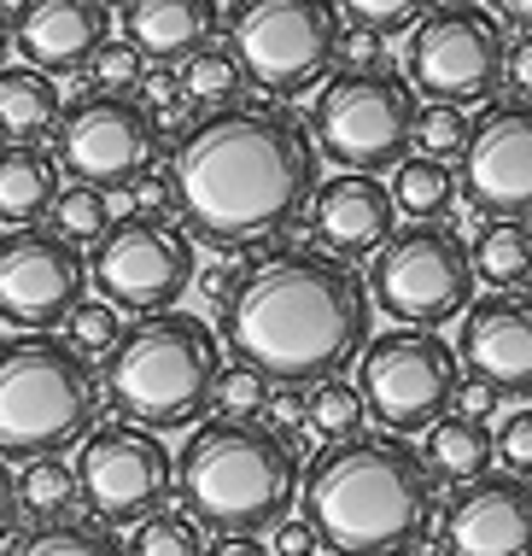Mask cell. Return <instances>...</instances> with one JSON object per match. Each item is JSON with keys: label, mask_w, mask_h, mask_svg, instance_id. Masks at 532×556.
Instances as JSON below:
<instances>
[{"label": "cell", "mask_w": 532, "mask_h": 556, "mask_svg": "<svg viewBox=\"0 0 532 556\" xmlns=\"http://www.w3.org/2000/svg\"><path fill=\"white\" fill-rule=\"evenodd\" d=\"M176 223L217 252H257L311 212L316 147L287 106L235 100L193 117L170 147Z\"/></svg>", "instance_id": "cell-1"}, {"label": "cell", "mask_w": 532, "mask_h": 556, "mask_svg": "<svg viewBox=\"0 0 532 556\" xmlns=\"http://www.w3.org/2000/svg\"><path fill=\"white\" fill-rule=\"evenodd\" d=\"M369 281L352 264L322 247H293L252 258L223 305V340L276 387H316L357 364L369 345Z\"/></svg>", "instance_id": "cell-2"}, {"label": "cell", "mask_w": 532, "mask_h": 556, "mask_svg": "<svg viewBox=\"0 0 532 556\" xmlns=\"http://www.w3.org/2000/svg\"><path fill=\"white\" fill-rule=\"evenodd\" d=\"M299 504L322 551L409 556L428 545L439 521V480L398 433H357V440L311 451Z\"/></svg>", "instance_id": "cell-3"}, {"label": "cell", "mask_w": 532, "mask_h": 556, "mask_svg": "<svg viewBox=\"0 0 532 556\" xmlns=\"http://www.w3.org/2000/svg\"><path fill=\"white\" fill-rule=\"evenodd\" d=\"M299 445L264 416H211L176 451L181 516L217 539H257L299 504Z\"/></svg>", "instance_id": "cell-4"}, {"label": "cell", "mask_w": 532, "mask_h": 556, "mask_svg": "<svg viewBox=\"0 0 532 556\" xmlns=\"http://www.w3.org/2000/svg\"><path fill=\"white\" fill-rule=\"evenodd\" d=\"M217 334L205 317L188 311H152L124 328L112 357L100 364V404L129 428L176 433L200 428L211 416V387H217Z\"/></svg>", "instance_id": "cell-5"}, {"label": "cell", "mask_w": 532, "mask_h": 556, "mask_svg": "<svg viewBox=\"0 0 532 556\" xmlns=\"http://www.w3.org/2000/svg\"><path fill=\"white\" fill-rule=\"evenodd\" d=\"M100 428V381L59 334L0 340V463H36Z\"/></svg>", "instance_id": "cell-6"}, {"label": "cell", "mask_w": 532, "mask_h": 556, "mask_svg": "<svg viewBox=\"0 0 532 556\" xmlns=\"http://www.w3.org/2000/svg\"><path fill=\"white\" fill-rule=\"evenodd\" d=\"M223 29L240 77L269 100H299L340 71L345 18L333 0H235Z\"/></svg>", "instance_id": "cell-7"}, {"label": "cell", "mask_w": 532, "mask_h": 556, "mask_svg": "<svg viewBox=\"0 0 532 556\" xmlns=\"http://www.w3.org/2000/svg\"><path fill=\"white\" fill-rule=\"evenodd\" d=\"M311 147L316 159L352 176L398 170L416 141V94L392 71H333L311 100Z\"/></svg>", "instance_id": "cell-8"}, {"label": "cell", "mask_w": 532, "mask_h": 556, "mask_svg": "<svg viewBox=\"0 0 532 556\" xmlns=\"http://www.w3.org/2000/svg\"><path fill=\"white\" fill-rule=\"evenodd\" d=\"M369 299L398 328L439 334L451 317L474 305V258L451 223H404L387 235L369 269Z\"/></svg>", "instance_id": "cell-9"}, {"label": "cell", "mask_w": 532, "mask_h": 556, "mask_svg": "<svg viewBox=\"0 0 532 556\" xmlns=\"http://www.w3.org/2000/svg\"><path fill=\"white\" fill-rule=\"evenodd\" d=\"M504 53H509V41H504V24L492 18V7L439 0L409 29L404 83H409V94L468 112L504 88Z\"/></svg>", "instance_id": "cell-10"}, {"label": "cell", "mask_w": 532, "mask_h": 556, "mask_svg": "<svg viewBox=\"0 0 532 556\" xmlns=\"http://www.w3.org/2000/svg\"><path fill=\"white\" fill-rule=\"evenodd\" d=\"M357 399L375 416L380 433H428L439 416H451L456 387H463V364L456 352L428 328H392V334H369L357 352Z\"/></svg>", "instance_id": "cell-11"}, {"label": "cell", "mask_w": 532, "mask_h": 556, "mask_svg": "<svg viewBox=\"0 0 532 556\" xmlns=\"http://www.w3.org/2000/svg\"><path fill=\"white\" fill-rule=\"evenodd\" d=\"M200 276V247L176 217H112V229L94 240L88 281L112 311L152 317V311H176V299Z\"/></svg>", "instance_id": "cell-12"}, {"label": "cell", "mask_w": 532, "mask_h": 556, "mask_svg": "<svg viewBox=\"0 0 532 556\" xmlns=\"http://www.w3.org/2000/svg\"><path fill=\"white\" fill-rule=\"evenodd\" d=\"M76 492L88 504V521L100 528H135L152 509L170 504L176 492V457L164 451L159 433L105 422L76 445Z\"/></svg>", "instance_id": "cell-13"}, {"label": "cell", "mask_w": 532, "mask_h": 556, "mask_svg": "<svg viewBox=\"0 0 532 556\" xmlns=\"http://www.w3.org/2000/svg\"><path fill=\"white\" fill-rule=\"evenodd\" d=\"M53 147H59V170L71 182L112 193V188H135L152 170V159H159V124H152V112L135 94L94 88V94L71 100L59 112Z\"/></svg>", "instance_id": "cell-14"}, {"label": "cell", "mask_w": 532, "mask_h": 556, "mask_svg": "<svg viewBox=\"0 0 532 556\" xmlns=\"http://www.w3.org/2000/svg\"><path fill=\"white\" fill-rule=\"evenodd\" d=\"M88 293V258L65 235L41 229H7L0 235V323L24 334H53Z\"/></svg>", "instance_id": "cell-15"}, {"label": "cell", "mask_w": 532, "mask_h": 556, "mask_svg": "<svg viewBox=\"0 0 532 556\" xmlns=\"http://www.w3.org/2000/svg\"><path fill=\"white\" fill-rule=\"evenodd\" d=\"M456 188L485 217H532V100H492L456 153Z\"/></svg>", "instance_id": "cell-16"}, {"label": "cell", "mask_w": 532, "mask_h": 556, "mask_svg": "<svg viewBox=\"0 0 532 556\" xmlns=\"http://www.w3.org/2000/svg\"><path fill=\"white\" fill-rule=\"evenodd\" d=\"M439 551L445 556H532V480L480 475L439 504Z\"/></svg>", "instance_id": "cell-17"}, {"label": "cell", "mask_w": 532, "mask_h": 556, "mask_svg": "<svg viewBox=\"0 0 532 556\" xmlns=\"http://www.w3.org/2000/svg\"><path fill=\"white\" fill-rule=\"evenodd\" d=\"M456 364H468L497 399H532V299L527 293H485L463 311Z\"/></svg>", "instance_id": "cell-18"}, {"label": "cell", "mask_w": 532, "mask_h": 556, "mask_svg": "<svg viewBox=\"0 0 532 556\" xmlns=\"http://www.w3.org/2000/svg\"><path fill=\"white\" fill-rule=\"evenodd\" d=\"M105 41H112V7L105 0H24L18 18H12V48L41 77L88 71V59Z\"/></svg>", "instance_id": "cell-19"}, {"label": "cell", "mask_w": 532, "mask_h": 556, "mask_svg": "<svg viewBox=\"0 0 532 556\" xmlns=\"http://www.w3.org/2000/svg\"><path fill=\"white\" fill-rule=\"evenodd\" d=\"M311 229L333 258H369L387 247V235L398 229V205L380 188V176H328V188L311 193Z\"/></svg>", "instance_id": "cell-20"}, {"label": "cell", "mask_w": 532, "mask_h": 556, "mask_svg": "<svg viewBox=\"0 0 532 556\" xmlns=\"http://www.w3.org/2000/svg\"><path fill=\"white\" fill-rule=\"evenodd\" d=\"M217 0H124V41L147 65H181L188 53L211 48Z\"/></svg>", "instance_id": "cell-21"}, {"label": "cell", "mask_w": 532, "mask_h": 556, "mask_svg": "<svg viewBox=\"0 0 532 556\" xmlns=\"http://www.w3.org/2000/svg\"><path fill=\"white\" fill-rule=\"evenodd\" d=\"M59 188H65V170H59V159H48L41 147H29V141L0 147V223H12V229H29L36 217L53 212Z\"/></svg>", "instance_id": "cell-22"}, {"label": "cell", "mask_w": 532, "mask_h": 556, "mask_svg": "<svg viewBox=\"0 0 532 556\" xmlns=\"http://www.w3.org/2000/svg\"><path fill=\"white\" fill-rule=\"evenodd\" d=\"M421 463H428V475L445 480V486H468V480L492 475V463H497L492 428L468 422V416H439V422L421 433Z\"/></svg>", "instance_id": "cell-23"}, {"label": "cell", "mask_w": 532, "mask_h": 556, "mask_svg": "<svg viewBox=\"0 0 532 556\" xmlns=\"http://www.w3.org/2000/svg\"><path fill=\"white\" fill-rule=\"evenodd\" d=\"M59 83L29 65H0V135L36 147L48 129H59Z\"/></svg>", "instance_id": "cell-24"}, {"label": "cell", "mask_w": 532, "mask_h": 556, "mask_svg": "<svg viewBox=\"0 0 532 556\" xmlns=\"http://www.w3.org/2000/svg\"><path fill=\"white\" fill-rule=\"evenodd\" d=\"M468 258H474V281H492L497 293H521L532 281V223L492 217L474 235Z\"/></svg>", "instance_id": "cell-25"}, {"label": "cell", "mask_w": 532, "mask_h": 556, "mask_svg": "<svg viewBox=\"0 0 532 556\" xmlns=\"http://www.w3.org/2000/svg\"><path fill=\"white\" fill-rule=\"evenodd\" d=\"M387 193H392V205H398L409 223H445L451 205L463 200V188H456V170H451L445 159H428V153L404 159Z\"/></svg>", "instance_id": "cell-26"}, {"label": "cell", "mask_w": 532, "mask_h": 556, "mask_svg": "<svg viewBox=\"0 0 532 556\" xmlns=\"http://www.w3.org/2000/svg\"><path fill=\"white\" fill-rule=\"evenodd\" d=\"M369 422V410H363L357 387L345 381V375H328V381L304 387V433H311L316 445H340V440H357V433Z\"/></svg>", "instance_id": "cell-27"}, {"label": "cell", "mask_w": 532, "mask_h": 556, "mask_svg": "<svg viewBox=\"0 0 532 556\" xmlns=\"http://www.w3.org/2000/svg\"><path fill=\"white\" fill-rule=\"evenodd\" d=\"M83 504V492H76V469L65 457H36L24 463L18 475V509L36 528H48V521H71V509Z\"/></svg>", "instance_id": "cell-28"}, {"label": "cell", "mask_w": 532, "mask_h": 556, "mask_svg": "<svg viewBox=\"0 0 532 556\" xmlns=\"http://www.w3.org/2000/svg\"><path fill=\"white\" fill-rule=\"evenodd\" d=\"M0 556H124V545L100 521H48V528L12 533Z\"/></svg>", "instance_id": "cell-29"}, {"label": "cell", "mask_w": 532, "mask_h": 556, "mask_svg": "<svg viewBox=\"0 0 532 556\" xmlns=\"http://www.w3.org/2000/svg\"><path fill=\"white\" fill-rule=\"evenodd\" d=\"M176 83H181V94H188V100H200V106L217 112V106H235V94H240V83H246V77H240L235 53L211 41V48H200V53L181 59Z\"/></svg>", "instance_id": "cell-30"}, {"label": "cell", "mask_w": 532, "mask_h": 556, "mask_svg": "<svg viewBox=\"0 0 532 556\" xmlns=\"http://www.w3.org/2000/svg\"><path fill=\"white\" fill-rule=\"evenodd\" d=\"M124 556H205V533L193 516H181V509H152L147 521H135L129 528V545Z\"/></svg>", "instance_id": "cell-31"}, {"label": "cell", "mask_w": 532, "mask_h": 556, "mask_svg": "<svg viewBox=\"0 0 532 556\" xmlns=\"http://www.w3.org/2000/svg\"><path fill=\"white\" fill-rule=\"evenodd\" d=\"M53 235H65L71 247H94V240L112 229V200H105L100 188H88V182H65L59 188V200H53Z\"/></svg>", "instance_id": "cell-32"}, {"label": "cell", "mask_w": 532, "mask_h": 556, "mask_svg": "<svg viewBox=\"0 0 532 556\" xmlns=\"http://www.w3.org/2000/svg\"><path fill=\"white\" fill-rule=\"evenodd\" d=\"M269 399H276V381L252 364H223L217 369V387H211V410L217 416H264Z\"/></svg>", "instance_id": "cell-33"}, {"label": "cell", "mask_w": 532, "mask_h": 556, "mask_svg": "<svg viewBox=\"0 0 532 556\" xmlns=\"http://www.w3.org/2000/svg\"><path fill=\"white\" fill-rule=\"evenodd\" d=\"M117 340H124V317H117L105 299H94V305L83 299V305H76L71 317H65V345H71L76 357H83V364H105Z\"/></svg>", "instance_id": "cell-34"}, {"label": "cell", "mask_w": 532, "mask_h": 556, "mask_svg": "<svg viewBox=\"0 0 532 556\" xmlns=\"http://www.w3.org/2000/svg\"><path fill=\"white\" fill-rule=\"evenodd\" d=\"M340 7V18H352L357 29H369V36H404V29H416V18L433 7V0H333Z\"/></svg>", "instance_id": "cell-35"}, {"label": "cell", "mask_w": 532, "mask_h": 556, "mask_svg": "<svg viewBox=\"0 0 532 556\" xmlns=\"http://www.w3.org/2000/svg\"><path fill=\"white\" fill-rule=\"evenodd\" d=\"M416 141L428 159H456L468 147V112L463 106H439V100H428V106H416Z\"/></svg>", "instance_id": "cell-36"}, {"label": "cell", "mask_w": 532, "mask_h": 556, "mask_svg": "<svg viewBox=\"0 0 532 556\" xmlns=\"http://www.w3.org/2000/svg\"><path fill=\"white\" fill-rule=\"evenodd\" d=\"M88 71H94L100 88H112V94H129V88H141V77H147V59L135 53L124 36H112L94 59H88Z\"/></svg>", "instance_id": "cell-37"}, {"label": "cell", "mask_w": 532, "mask_h": 556, "mask_svg": "<svg viewBox=\"0 0 532 556\" xmlns=\"http://www.w3.org/2000/svg\"><path fill=\"white\" fill-rule=\"evenodd\" d=\"M492 451H497V463H504V475L532 480V410H509L504 428L492 433Z\"/></svg>", "instance_id": "cell-38"}, {"label": "cell", "mask_w": 532, "mask_h": 556, "mask_svg": "<svg viewBox=\"0 0 532 556\" xmlns=\"http://www.w3.org/2000/svg\"><path fill=\"white\" fill-rule=\"evenodd\" d=\"M141 106L152 112V124H176L181 112H188V94H181V83H176V71H147L141 77Z\"/></svg>", "instance_id": "cell-39"}, {"label": "cell", "mask_w": 532, "mask_h": 556, "mask_svg": "<svg viewBox=\"0 0 532 556\" xmlns=\"http://www.w3.org/2000/svg\"><path fill=\"white\" fill-rule=\"evenodd\" d=\"M129 205H135V217H176V188H170V170H147L141 182L129 188Z\"/></svg>", "instance_id": "cell-40"}, {"label": "cell", "mask_w": 532, "mask_h": 556, "mask_svg": "<svg viewBox=\"0 0 532 556\" xmlns=\"http://www.w3.org/2000/svg\"><path fill=\"white\" fill-rule=\"evenodd\" d=\"M269 556H322V539L304 516H281L276 528H269Z\"/></svg>", "instance_id": "cell-41"}, {"label": "cell", "mask_w": 532, "mask_h": 556, "mask_svg": "<svg viewBox=\"0 0 532 556\" xmlns=\"http://www.w3.org/2000/svg\"><path fill=\"white\" fill-rule=\"evenodd\" d=\"M246 269H252V264H235V258H223V264L200 269V276H193V288H200V293L211 299V311L223 317V305L235 299V288H240V276H246Z\"/></svg>", "instance_id": "cell-42"}, {"label": "cell", "mask_w": 532, "mask_h": 556, "mask_svg": "<svg viewBox=\"0 0 532 556\" xmlns=\"http://www.w3.org/2000/svg\"><path fill=\"white\" fill-rule=\"evenodd\" d=\"M497 404H504V399H497L492 387H485V381H474V375H463V387H456V404H451V416H468V422H485V416H492Z\"/></svg>", "instance_id": "cell-43"}, {"label": "cell", "mask_w": 532, "mask_h": 556, "mask_svg": "<svg viewBox=\"0 0 532 556\" xmlns=\"http://www.w3.org/2000/svg\"><path fill=\"white\" fill-rule=\"evenodd\" d=\"M504 83L521 100H532V29H527V36H515V48L504 53Z\"/></svg>", "instance_id": "cell-44"}, {"label": "cell", "mask_w": 532, "mask_h": 556, "mask_svg": "<svg viewBox=\"0 0 532 556\" xmlns=\"http://www.w3.org/2000/svg\"><path fill=\"white\" fill-rule=\"evenodd\" d=\"M18 521H24V509H18V475L0 463V545L18 533Z\"/></svg>", "instance_id": "cell-45"}, {"label": "cell", "mask_w": 532, "mask_h": 556, "mask_svg": "<svg viewBox=\"0 0 532 556\" xmlns=\"http://www.w3.org/2000/svg\"><path fill=\"white\" fill-rule=\"evenodd\" d=\"M205 556H269V545H257V539H211Z\"/></svg>", "instance_id": "cell-46"}, {"label": "cell", "mask_w": 532, "mask_h": 556, "mask_svg": "<svg viewBox=\"0 0 532 556\" xmlns=\"http://www.w3.org/2000/svg\"><path fill=\"white\" fill-rule=\"evenodd\" d=\"M492 18H497V24H521V29H532V0H492Z\"/></svg>", "instance_id": "cell-47"}, {"label": "cell", "mask_w": 532, "mask_h": 556, "mask_svg": "<svg viewBox=\"0 0 532 556\" xmlns=\"http://www.w3.org/2000/svg\"><path fill=\"white\" fill-rule=\"evenodd\" d=\"M7 48H12V18L0 12V65H7Z\"/></svg>", "instance_id": "cell-48"}]
</instances>
